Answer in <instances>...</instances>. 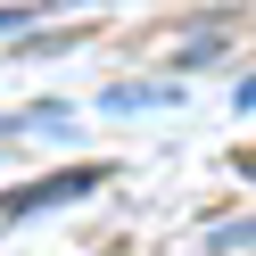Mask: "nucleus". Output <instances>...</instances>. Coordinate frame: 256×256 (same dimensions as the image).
<instances>
[{"label": "nucleus", "instance_id": "1", "mask_svg": "<svg viewBox=\"0 0 256 256\" xmlns=\"http://www.w3.org/2000/svg\"><path fill=\"white\" fill-rule=\"evenodd\" d=\"M100 182H108L100 166H83V174H50L42 190H25V206H58V198H83V190H100Z\"/></svg>", "mask_w": 256, "mask_h": 256}, {"label": "nucleus", "instance_id": "2", "mask_svg": "<svg viewBox=\"0 0 256 256\" xmlns=\"http://www.w3.org/2000/svg\"><path fill=\"white\" fill-rule=\"evenodd\" d=\"M240 108H256V83H240Z\"/></svg>", "mask_w": 256, "mask_h": 256}]
</instances>
